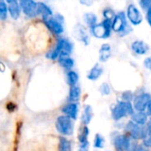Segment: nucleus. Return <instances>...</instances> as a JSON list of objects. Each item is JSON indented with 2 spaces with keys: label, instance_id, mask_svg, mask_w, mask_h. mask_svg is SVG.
<instances>
[{
  "label": "nucleus",
  "instance_id": "5701e85b",
  "mask_svg": "<svg viewBox=\"0 0 151 151\" xmlns=\"http://www.w3.org/2000/svg\"><path fill=\"white\" fill-rule=\"evenodd\" d=\"M66 80L68 84L72 87V86H75L76 83L79 81V75L77 74L76 72L70 70L67 73H66Z\"/></svg>",
  "mask_w": 151,
  "mask_h": 151
},
{
  "label": "nucleus",
  "instance_id": "0eeeda50",
  "mask_svg": "<svg viewBox=\"0 0 151 151\" xmlns=\"http://www.w3.org/2000/svg\"><path fill=\"white\" fill-rule=\"evenodd\" d=\"M19 5L23 13L29 17L34 18L39 14L38 12V3L35 0H19Z\"/></svg>",
  "mask_w": 151,
  "mask_h": 151
},
{
  "label": "nucleus",
  "instance_id": "1a4fd4ad",
  "mask_svg": "<svg viewBox=\"0 0 151 151\" xmlns=\"http://www.w3.org/2000/svg\"><path fill=\"white\" fill-rule=\"evenodd\" d=\"M127 17L128 20L134 26L140 25L143 20L142 15L140 10L134 4H130L127 7Z\"/></svg>",
  "mask_w": 151,
  "mask_h": 151
},
{
  "label": "nucleus",
  "instance_id": "58836bf2",
  "mask_svg": "<svg viewBox=\"0 0 151 151\" xmlns=\"http://www.w3.org/2000/svg\"><path fill=\"white\" fill-rule=\"evenodd\" d=\"M135 151H149L147 149H145V148H143V147H139V148H137V150Z\"/></svg>",
  "mask_w": 151,
  "mask_h": 151
},
{
  "label": "nucleus",
  "instance_id": "f257e3e1",
  "mask_svg": "<svg viewBox=\"0 0 151 151\" xmlns=\"http://www.w3.org/2000/svg\"><path fill=\"white\" fill-rule=\"evenodd\" d=\"M134 114V106L130 102L122 101L119 102L118 104L112 110V118L119 120L126 116H130Z\"/></svg>",
  "mask_w": 151,
  "mask_h": 151
},
{
  "label": "nucleus",
  "instance_id": "20e7f679",
  "mask_svg": "<svg viewBox=\"0 0 151 151\" xmlns=\"http://www.w3.org/2000/svg\"><path fill=\"white\" fill-rule=\"evenodd\" d=\"M126 130L129 136L133 139H146L148 135V129H145L142 125L136 124L134 121H130L127 123L126 127Z\"/></svg>",
  "mask_w": 151,
  "mask_h": 151
},
{
  "label": "nucleus",
  "instance_id": "f3484780",
  "mask_svg": "<svg viewBox=\"0 0 151 151\" xmlns=\"http://www.w3.org/2000/svg\"><path fill=\"white\" fill-rule=\"evenodd\" d=\"M21 7L19 5V3H12V4H9L8 5V12L10 16L13 19H18L20 16L21 13Z\"/></svg>",
  "mask_w": 151,
  "mask_h": 151
},
{
  "label": "nucleus",
  "instance_id": "72a5a7b5",
  "mask_svg": "<svg viewBox=\"0 0 151 151\" xmlns=\"http://www.w3.org/2000/svg\"><path fill=\"white\" fill-rule=\"evenodd\" d=\"M144 66L151 71V56L148 57L144 59Z\"/></svg>",
  "mask_w": 151,
  "mask_h": 151
},
{
  "label": "nucleus",
  "instance_id": "2eb2a0df",
  "mask_svg": "<svg viewBox=\"0 0 151 151\" xmlns=\"http://www.w3.org/2000/svg\"><path fill=\"white\" fill-rule=\"evenodd\" d=\"M111 54V45L108 43H104L101 46L99 50V60L101 62H106Z\"/></svg>",
  "mask_w": 151,
  "mask_h": 151
},
{
  "label": "nucleus",
  "instance_id": "2f4dec72",
  "mask_svg": "<svg viewBox=\"0 0 151 151\" xmlns=\"http://www.w3.org/2000/svg\"><path fill=\"white\" fill-rule=\"evenodd\" d=\"M88 142L86 141V142H81V145H80V151H88Z\"/></svg>",
  "mask_w": 151,
  "mask_h": 151
},
{
  "label": "nucleus",
  "instance_id": "a211bd4d",
  "mask_svg": "<svg viewBox=\"0 0 151 151\" xmlns=\"http://www.w3.org/2000/svg\"><path fill=\"white\" fill-rule=\"evenodd\" d=\"M38 12H39V14L42 15V19L53 16L52 10L46 4L42 3V2H38Z\"/></svg>",
  "mask_w": 151,
  "mask_h": 151
},
{
  "label": "nucleus",
  "instance_id": "dca6fc26",
  "mask_svg": "<svg viewBox=\"0 0 151 151\" xmlns=\"http://www.w3.org/2000/svg\"><path fill=\"white\" fill-rule=\"evenodd\" d=\"M62 111L68 117H70L73 119H75L77 117V113H78V106L76 104L74 103H71L67 105H65Z\"/></svg>",
  "mask_w": 151,
  "mask_h": 151
},
{
  "label": "nucleus",
  "instance_id": "ddd939ff",
  "mask_svg": "<svg viewBox=\"0 0 151 151\" xmlns=\"http://www.w3.org/2000/svg\"><path fill=\"white\" fill-rule=\"evenodd\" d=\"M64 50V39H59L55 46V48L53 50H51L50 52H48L47 54V58L52 60H56L58 59L60 54L62 53Z\"/></svg>",
  "mask_w": 151,
  "mask_h": 151
},
{
  "label": "nucleus",
  "instance_id": "4468645a",
  "mask_svg": "<svg viewBox=\"0 0 151 151\" xmlns=\"http://www.w3.org/2000/svg\"><path fill=\"white\" fill-rule=\"evenodd\" d=\"M58 60L62 67L68 70H71L74 65V60L68 54H61Z\"/></svg>",
  "mask_w": 151,
  "mask_h": 151
},
{
  "label": "nucleus",
  "instance_id": "ea45409f",
  "mask_svg": "<svg viewBox=\"0 0 151 151\" xmlns=\"http://www.w3.org/2000/svg\"><path fill=\"white\" fill-rule=\"evenodd\" d=\"M6 2H7V4H12V3H17L18 2V0H5Z\"/></svg>",
  "mask_w": 151,
  "mask_h": 151
},
{
  "label": "nucleus",
  "instance_id": "cd10ccee",
  "mask_svg": "<svg viewBox=\"0 0 151 151\" xmlns=\"http://www.w3.org/2000/svg\"><path fill=\"white\" fill-rule=\"evenodd\" d=\"M88 127H83V129H82V131H81V133L80 134V135H79V141H80V143L81 142H86V141H88Z\"/></svg>",
  "mask_w": 151,
  "mask_h": 151
},
{
  "label": "nucleus",
  "instance_id": "bb28decb",
  "mask_svg": "<svg viewBox=\"0 0 151 151\" xmlns=\"http://www.w3.org/2000/svg\"><path fill=\"white\" fill-rule=\"evenodd\" d=\"M116 14H114V12L111 9V8H107L104 10V17L105 19H108V20H113L114 18H115Z\"/></svg>",
  "mask_w": 151,
  "mask_h": 151
},
{
  "label": "nucleus",
  "instance_id": "f704fd0d",
  "mask_svg": "<svg viewBox=\"0 0 151 151\" xmlns=\"http://www.w3.org/2000/svg\"><path fill=\"white\" fill-rule=\"evenodd\" d=\"M147 21L150 24V26L151 27V5L148 8V12H147Z\"/></svg>",
  "mask_w": 151,
  "mask_h": 151
},
{
  "label": "nucleus",
  "instance_id": "b1692460",
  "mask_svg": "<svg viewBox=\"0 0 151 151\" xmlns=\"http://www.w3.org/2000/svg\"><path fill=\"white\" fill-rule=\"evenodd\" d=\"M92 119V108L89 105H87L84 108V113L82 117V121L85 125L88 124Z\"/></svg>",
  "mask_w": 151,
  "mask_h": 151
},
{
  "label": "nucleus",
  "instance_id": "c756f323",
  "mask_svg": "<svg viewBox=\"0 0 151 151\" xmlns=\"http://www.w3.org/2000/svg\"><path fill=\"white\" fill-rule=\"evenodd\" d=\"M100 91H101V93L103 95L107 96V95H109L111 93V88H110V87H109V85L107 83H104L100 88Z\"/></svg>",
  "mask_w": 151,
  "mask_h": 151
},
{
  "label": "nucleus",
  "instance_id": "7c9ffc66",
  "mask_svg": "<svg viewBox=\"0 0 151 151\" xmlns=\"http://www.w3.org/2000/svg\"><path fill=\"white\" fill-rule=\"evenodd\" d=\"M122 98H123L125 101H127V102H130V100L133 98V94H132L130 91H127V92H125V93L123 94Z\"/></svg>",
  "mask_w": 151,
  "mask_h": 151
},
{
  "label": "nucleus",
  "instance_id": "393cba45",
  "mask_svg": "<svg viewBox=\"0 0 151 151\" xmlns=\"http://www.w3.org/2000/svg\"><path fill=\"white\" fill-rule=\"evenodd\" d=\"M58 151H71V142L64 137L60 138Z\"/></svg>",
  "mask_w": 151,
  "mask_h": 151
},
{
  "label": "nucleus",
  "instance_id": "a878e982",
  "mask_svg": "<svg viewBox=\"0 0 151 151\" xmlns=\"http://www.w3.org/2000/svg\"><path fill=\"white\" fill-rule=\"evenodd\" d=\"M8 6L7 4L4 3V1H1L0 2V19L1 20H5L7 19V15H8Z\"/></svg>",
  "mask_w": 151,
  "mask_h": 151
},
{
  "label": "nucleus",
  "instance_id": "39448f33",
  "mask_svg": "<svg viewBox=\"0 0 151 151\" xmlns=\"http://www.w3.org/2000/svg\"><path fill=\"white\" fill-rule=\"evenodd\" d=\"M57 130L63 135H71L73 133V123L68 116H60L56 121Z\"/></svg>",
  "mask_w": 151,
  "mask_h": 151
},
{
  "label": "nucleus",
  "instance_id": "6ab92c4d",
  "mask_svg": "<svg viewBox=\"0 0 151 151\" xmlns=\"http://www.w3.org/2000/svg\"><path fill=\"white\" fill-rule=\"evenodd\" d=\"M102 73H103V68L97 64L94 67H92V69L89 71L88 74V79L90 81H96L101 76Z\"/></svg>",
  "mask_w": 151,
  "mask_h": 151
},
{
  "label": "nucleus",
  "instance_id": "9d476101",
  "mask_svg": "<svg viewBox=\"0 0 151 151\" xmlns=\"http://www.w3.org/2000/svg\"><path fill=\"white\" fill-rule=\"evenodd\" d=\"M151 96L148 93H143L137 96L134 100V108L137 111H144L150 101Z\"/></svg>",
  "mask_w": 151,
  "mask_h": 151
},
{
  "label": "nucleus",
  "instance_id": "f03ea898",
  "mask_svg": "<svg viewBox=\"0 0 151 151\" xmlns=\"http://www.w3.org/2000/svg\"><path fill=\"white\" fill-rule=\"evenodd\" d=\"M111 20L104 19L102 23L96 24V26L90 27L92 35L99 39H106L110 37L111 29Z\"/></svg>",
  "mask_w": 151,
  "mask_h": 151
},
{
  "label": "nucleus",
  "instance_id": "e433bc0d",
  "mask_svg": "<svg viewBox=\"0 0 151 151\" xmlns=\"http://www.w3.org/2000/svg\"><path fill=\"white\" fill-rule=\"evenodd\" d=\"M147 114L151 116V99L148 104V107H147Z\"/></svg>",
  "mask_w": 151,
  "mask_h": 151
},
{
  "label": "nucleus",
  "instance_id": "473e14b6",
  "mask_svg": "<svg viewBox=\"0 0 151 151\" xmlns=\"http://www.w3.org/2000/svg\"><path fill=\"white\" fill-rule=\"evenodd\" d=\"M140 4L142 8L146 9V8H149L151 5V0H141Z\"/></svg>",
  "mask_w": 151,
  "mask_h": 151
},
{
  "label": "nucleus",
  "instance_id": "9b49d317",
  "mask_svg": "<svg viewBox=\"0 0 151 151\" xmlns=\"http://www.w3.org/2000/svg\"><path fill=\"white\" fill-rule=\"evenodd\" d=\"M131 48H132V50L136 53L137 55H145L148 51H149V45L143 42V41H140V40H137V41H134L133 42L132 45H131Z\"/></svg>",
  "mask_w": 151,
  "mask_h": 151
},
{
  "label": "nucleus",
  "instance_id": "7ed1b4c3",
  "mask_svg": "<svg viewBox=\"0 0 151 151\" xmlns=\"http://www.w3.org/2000/svg\"><path fill=\"white\" fill-rule=\"evenodd\" d=\"M44 24L47 26V27L51 30L56 35H61L64 32V26L63 21L64 19L60 14H57L55 17L51 16L49 18L42 19Z\"/></svg>",
  "mask_w": 151,
  "mask_h": 151
},
{
  "label": "nucleus",
  "instance_id": "c9c22d12",
  "mask_svg": "<svg viewBox=\"0 0 151 151\" xmlns=\"http://www.w3.org/2000/svg\"><path fill=\"white\" fill-rule=\"evenodd\" d=\"M80 3L83 5H86V6H90L92 4H93V1L92 0H80Z\"/></svg>",
  "mask_w": 151,
  "mask_h": 151
},
{
  "label": "nucleus",
  "instance_id": "4be33fe9",
  "mask_svg": "<svg viewBox=\"0 0 151 151\" xmlns=\"http://www.w3.org/2000/svg\"><path fill=\"white\" fill-rule=\"evenodd\" d=\"M84 20L87 23V25L89 26L90 27H92L97 24V17L93 12H87L84 15Z\"/></svg>",
  "mask_w": 151,
  "mask_h": 151
},
{
  "label": "nucleus",
  "instance_id": "6e6552de",
  "mask_svg": "<svg viewBox=\"0 0 151 151\" xmlns=\"http://www.w3.org/2000/svg\"><path fill=\"white\" fill-rule=\"evenodd\" d=\"M127 18V14H125L123 12L116 14L111 23V29L116 33H122V32L126 33L127 27H128Z\"/></svg>",
  "mask_w": 151,
  "mask_h": 151
},
{
  "label": "nucleus",
  "instance_id": "c85d7f7f",
  "mask_svg": "<svg viewBox=\"0 0 151 151\" xmlns=\"http://www.w3.org/2000/svg\"><path fill=\"white\" fill-rule=\"evenodd\" d=\"M94 144H95V147L96 148H99V149L104 148V138L101 135L96 134Z\"/></svg>",
  "mask_w": 151,
  "mask_h": 151
},
{
  "label": "nucleus",
  "instance_id": "423d86ee",
  "mask_svg": "<svg viewBox=\"0 0 151 151\" xmlns=\"http://www.w3.org/2000/svg\"><path fill=\"white\" fill-rule=\"evenodd\" d=\"M129 135H119L115 138L114 144L115 147L119 151H135L136 146L134 144L130 139Z\"/></svg>",
  "mask_w": 151,
  "mask_h": 151
},
{
  "label": "nucleus",
  "instance_id": "aec40b11",
  "mask_svg": "<svg viewBox=\"0 0 151 151\" xmlns=\"http://www.w3.org/2000/svg\"><path fill=\"white\" fill-rule=\"evenodd\" d=\"M132 119L136 124L143 126L147 122V115L143 111H137L136 113H134L132 115Z\"/></svg>",
  "mask_w": 151,
  "mask_h": 151
},
{
  "label": "nucleus",
  "instance_id": "412c9836",
  "mask_svg": "<svg viewBox=\"0 0 151 151\" xmlns=\"http://www.w3.org/2000/svg\"><path fill=\"white\" fill-rule=\"evenodd\" d=\"M81 96V88L79 86H72L69 92V100L71 102H77Z\"/></svg>",
  "mask_w": 151,
  "mask_h": 151
},
{
  "label": "nucleus",
  "instance_id": "f8f14e48",
  "mask_svg": "<svg viewBox=\"0 0 151 151\" xmlns=\"http://www.w3.org/2000/svg\"><path fill=\"white\" fill-rule=\"evenodd\" d=\"M74 35L79 41L82 42L84 44H88L89 37L87 33V30L82 25L79 24L74 27Z\"/></svg>",
  "mask_w": 151,
  "mask_h": 151
},
{
  "label": "nucleus",
  "instance_id": "4c0bfd02",
  "mask_svg": "<svg viewBox=\"0 0 151 151\" xmlns=\"http://www.w3.org/2000/svg\"><path fill=\"white\" fill-rule=\"evenodd\" d=\"M148 135L151 136V120L149 123V126H148Z\"/></svg>",
  "mask_w": 151,
  "mask_h": 151
}]
</instances>
